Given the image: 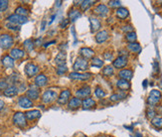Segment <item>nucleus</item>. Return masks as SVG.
<instances>
[{
	"instance_id": "nucleus-18",
	"label": "nucleus",
	"mask_w": 162,
	"mask_h": 137,
	"mask_svg": "<svg viewBox=\"0 0 162 137\" xmlns=\"http://www.w3.org/2000/svg\"><path fill=\"white\" fill-rule=\"evenodd\" d=\"M90 32L92 33H95L102 27V23L95 17H93V16L90 17Z\"/></svg>"
},
{
	"instance_id": "nucleus-10",
	"label": "nucleus",
	"mask_w": 162,
	"mask_h": 137,
	"mask_svg": "<svg viewBox=\"0 0 162 137\" xmlns=\"http://www.w3.org/2000/svg\"><path fill=\"white\" fill-rule=\"evenodd\" d=\"M26 95L29 99L31 100H36L39 98V95H40V90H39V88L36 87L35 84L33 85H30L29 89H27L26 91Z\"/></svg>"
},
{
	"instance_id": "nucleus-14",
	"label": "nucleus",
	"mask_w": 162,
	"mask_h": 137,
	"mask_svg": "<svg viewBox=\"0 0 162 137\" xmlns=\"http://www.w3.org/2000/svg\"><path fill=\"white\" fill-rule=\"evenodd\" d=\"M48 78L47 75H45L44 74H40L38 75L36 78H35V85L38 88H43V87H46V85L48 84Z\"/></svg>"
},
{
	"instance_id": "nucleus-37",
	"label": "nucleus",
	"mask_w": 162,
	"mask_h": 137,
	"mask_svg": "<svg viewBox=\"0 0 162 137\" xmlns=\"http://www.w3.org/2000/svg\"><path fill=\"white\" fill-rule=\"evenodd\" d=\"M125 39H126V41H127L130 44V43H134L136 41V39H137V36H136V33L135 32H130V33H127V34L125 35Z\"/></svg>"
},
{
	"instance_id": "nucleus-50",
	"label": "nucleus",
	"mask_w": 162,
	"mask_h": 137,
	"mask_svg": "<svg viewBox=\"0 0 162 137\" xmlns=\"http://www.w3.org/2000/svg\"><path fill=\"white\" fill-rule=\"evenodd\" d=\"M56 43V41H55V40H54V41H51V42H48V44H44L43 46H44V47L45 48H46V47H48V46H50V45H54Z\"/></svg>"
},
{
	"instance_id": "nucleus-36",
	"label": "nucleus",
	"mask_w": 162,
	"mask_h": 137,
	"mask_svg": "<svg viewBox=\"0 0 162 137\" xmlns=\"http://www.w3.org/2000/svg\"><path fill=\"white\" fill-rule=\"evenodd\" d=\"M124 98H125V94H123V93H120V94H113L110 95L109 100L113 101V103H116V101H118V100L123 99Z\"/></svg>"
},
{
	"instance_id": "nucleus-56",
	"label": "nucleus",
	"mask_w": 162,
	"mask_h": 137,
	"mask_svg": "<svg viewBox=\"0 0 162 137\" xmlns=\"http://www.w3.org/2000/svg\"><path fill=\"white\" fill-rule=\"evenodd\" d=\"M146 85H147V80H145L144 82H143V87H144V88H146Z\"/></svg>"
},
{
	"instance_id": "nucleus-39",
	"label": "nucleus",
	"mask_w": 162,
	"mask_h": 137,
	"mask_svg": "<svg viewBox=\"0 0 162 137\" xmlns=\"http://www.w3.org/2000/svg\"><path fill=\"white\" fill-rule=\"evenodd\" d=\"M146 116H147L148 119H151V120L156 116V111L152 106H150V107L147 109V111H146Z\"/></svg>"
},
{
	"instance_id": "nucleus-27",
	"label": "nucleus",
	"mask_w": 162,
	"mask_h": 137,
	"mask_svg": "<svg viewBox=\"0 0 162 137\" xmlns=\"http://www.w3.org/2000/svg\"><path fill=\"white\" fill-rule=\"evenodd\" d=\"M66 59H67V53H66L65 51H61V52L56 56L55 63L58 64V66L66 65Z\"/></svg>"
},
{
	"instance_id": "nucleus-30",
	"label": "nucleus",
	"mask_w": 162,
	"mask_h": 137,
	"mask_svg": "<svg viewBox=\"0 0 162 137\" xmlns=\"http://www.w3.org/2000/svg\"><path fill=\"white\" fill-rule=\"evenodd\" d=\"M127 49L130 51V52H132V53H136V54H138L141 52V46L138 44V43H130L127 45Z\"/></svg>"
},
{
	"instance_id": "nucleus-44",
	"label": "nucleus",
	"mask_w": 162,
	"mask_h": 137,
	"mask_svg": "<svg viewBox=\"0 0 162 137\" xmlns=\"http://www.w3.org/2000/svg\"><path fill=\"white\" fill-rule=\"evenodd\" d=\"M109 6L111 8H119V7H121V2L116 1V0H113V1L109 2Z\"/></svg>"
},
{
	"instance_id": "nucleus-45",
	"label": "nucleus",
	"mask_w": 162,
	"mask_h": 137,
	"mask_svg": "<svg viewBox=\"0 0 162 137\" xmlns=\"http://www.w3.org/2000/svg\"><path fill=\"white\" fill-rule=\"evenodd\" d=\"M6 27L10 30H13V31H18V30H20L19 26H17V25H14L12 23H9V22L6 24Z\"/></svg>"
},
{
	"instance_id": "nucleus-20",
	"label": "nucleus",
	"mask_w": 162,
	"mask_h": 137,
	"mask_svg": "<svg viewBox=\"0 0 162 137\" xmlns=\"http://www.w3.org/2000/svg\"><path fill=\"white\" fill-rule=\"evenodd\" d=\"M1 63L5 69H11L14 67V60L10 57V55H5L1 59Z\"/></svg>"
},
{
	"instance_id": "nucleus-15",
	"label": "nucleus",
	"mask_w": 162,
	"mask_h": 137,
	"mask_svg": "<svg viewBox=\"0 0 162 137\" xmlns=\"http://www.w3.org/2000/svg\"><path fill=\"white\" fill-rule=\"evenodd\" d=\"M127 58L125 57H118L116 58L115 60H113V67L115 68V69H123L124 67H126V65H127Z\"/></svg>"
},
{
	"instance_id": "nucleus-13",
	"label": "nucleus",
	"mask_w": 162,
	"mask_h": 137,
	"mask_svg": "<svg viewBox=\"0 0 162 137\" xmlns=\"http://www.w3.org/2000/svg\"><path fill=\"white\" fill-rule=\"evenodd\" d=\"M109 12V9L105 4H99L97 7L94 9V13L99 15L100 17H105Z\"/></svg>"
},
{
	"instance_id": "nucleus-17",
	"label": "nucleus",
	"mask_w": 162,
	"mask_h": 137,
	"mask_svg": "<svg viewBox=\"0 0 162 137\" xmlns=\"http://www.w3.org/2000/svg\"><path fill=\"white\" fill-rule=\"evenodd\" d=\"M19 93V89L17 85L12 84V85H9V87L3 90V94L7 98H13V96L17 95Z\"/></svg>"
},
{
	"instance_id": "nucleus-54",
	"label": "nucleus",
	"mask_w": 162,
	"mask_h": 137,
	"mask_svg": "<svg viewBox=\"0 0 162 137\" xmlns=\"http://www.w3.org/2000/svg\"><path fill=\"white\" fill-rule=\"evenodd\" d=\"M56 3H57V4H56V6H60V5H62V1H57V2H56Z\"/></svg>"
},
{
	"instance_id": "nucleus-57",
	"label": "nucleus",
	"mask_w": 162,
	"mask_h": 137,
	"mask_svg": "<svg viewBox=\"0 0 162 137\" xmlns=\"http://www.w3.org/2000/svg\"><path fill=\"white\" fill-rule=\"evenodd\" d=\"M100 137H108V136H104V135H103V136H100Z\"/></svg>"
},
{
	"instance_id": "nucleus-6",
	"label": "nucleus",
	"mask_w": 162,
	"mask_h": 137,
	"mask_svg": "<svg viewBox=\"0 0 162 137\" xmlns=\"http://www.w3.org/2000/svg\"><path fill=\"white\" fill-rule=\"evenodd\" d=\"M8 22L9 23H12L14 25H17V26H20V25H23V24H26L28 22V19L27 17H24V16H20V15L17 14H12L7 18Z\"/></svg>"
},
{
	"instance_id": "nucleus-9",
	"label": "nucleus",
	"mask_w": 162,
	"mask_h": 137,
	"mask_svg": "<svg viewBox=\"0 0 162 137\" xmlns=\"http://www.w3.org/2000/svg\"><path fill=\"white\" fill-rule=\"evenodd\" d=\"M24 72L26 74V75L28 78H32L34 75H36L39 72V67L37 65H35L33 63H28L26 66H25Z\"/></svg>"
},
{
	"instance_id": "nucleus-16",
	"label": "nucleus",
	"mask_w": 162,
	"mask_h": 137,
	"mask_svg": "<svg viewBox=\"0 0 162 137\" xmlns=\"http://www.w3.org/2000/svg\"><path fill=\"white\" fill-rule=\"evenodd\" d=\"M18 105L22 108H31L33 106V101L27 96H20L18 98Z\"/></svg>"
},
{
	"instance_id": "nucleus-51",
	"label": "nucleus",
	"mask_w": 162,
	"mask_h": 137,
	"mask_svg": "<svg viewBox=\"0 0 162 137\" xmlns=\"http://www.w3.org/2000/svg\"><path fill=\"white\" fill-rule=\"evenodd\" d=\"M4 105H5V103H4V101L2 100V99H0V110H1L3 107H4Z\"/></svg>"
},
{
	"instance_id": "nucleus-46",
	"label": "nucleus",
	"mask_w": 162,
	"mask_h": 137,
	"mask_svg": "<svg viewBox=\"0 0 162 137\" xmlns=\"http://www.w3.org/2000/svg\"><path fill=\"white\" fill-rule=\"evenodd\" d=\"M104 58L107 60V61H113V53L111 52H105L104 54Z\"/></svg>"
},
{
	"instance_id": "nucleus-11",
	"label": "nucleus",
	"mask_w": 162,
	"mask_h": 137,
	"mask_svg": "<svg viewBox=\"0 0 162 137\" xmlns=\"http://www.w3.org/2000/svg\"><path fill=\"white\" fill-rule=\"evenodd\" d=\"M80 55H81V57H82L83 59L89 61V60H92L93 58H95V51L93 49L85 47V48H81Z\"/></svg>"
},
{
	"instance_id": "nucleus-12",
	"label": "nucleus",
	"mask_w": 162,
	"mask_h": 137,
	"mask_svg": "<svg viewBox=\"0 0 162 137\" xmlns=\"http://www.w3.org/2000/svg\"><path fill=\"white\" fill-rule=\"evenodd\" d=\"M71 99V90L70 89H64L62 93L60 94L59 98H57L58 103L61 105H64Z\"/></svg>"
},
{
	"instance_id": "nucleus-48",
	"label": "nucleus",
	"mask_w": 162,
	"mask_h": 137,
	"mask_svg": "<svg viewBox=\"0 0 162 137\" xmlns=\"http://www.w3.org/2000/svg\"><path fill=\"white\" fill-rule=\"evenodd\" d=\"M68 25H69V19H63L62 21L60 22V26H61V28H63V29H65L66 27H68Z\"/></svg>"
},
{
	"instance_id": "nucleus-8",
	"label": "nucleus",
	"mask_w": 162,
	"mask_h": 137,
	"mask_svg": "<svg viewBox=\"0 0 162 137\" xmlns=\"http://www.w3.org/2000/svg\"><path fill=\"white\" fill-rule=\"evenodd\" d=\"M90 94H92V89H90V87H89V85L86 84L76 91V98H78L80 99H82V98L85 99V98H89Z\"/></svg>"
},
{
	"instance_id": "nucleus-24",
	"label": "nucleus",
	"mask_w": 162,
	"mask_h": 137,
	"mask_svg": "<svg viewBox=\"0 0 162 137\" xmlns=\"http://www.w3.org/2000/svg\"><path fill=\"white\" fill-rule=\"evenodd\" d=\"M95 105H97V103L92 98H87L84 100H82V106L84 109H92Z\"/></svg>"
},
{
	"instance_id": "nucleus-49",
	"label": "nucleus",
	"mask_w": 162,
	"mask_h": 137,
	"mask_svg": "<svg viewBox=\"0 0 162 137\" xmlns=\"http://www.w3.org/2000/svg\"><path fill=\"white\" fill-rule=\"evenodd\" d=\"M118 55H119V57H125V58H127L128 57V52H127V51H125V50H120Z\"/></svg>"
},
{
	"instance_id": "nucleus-5",
	"label": "nucleus",
	"mask_w": 162,
	"mask_h": 137,
	"mask_svg": "<svg viewBox=\"0 0 162 137\" xmlns=\"http://www.w3.org/2000/svg\"><path fill=\"white\" fill-rule=\"evenodd\" d=\"M57 93L55 90L52 89H48L42 94V103L47 104V103H51L53 101L57 99Z\"/></svg>"
},
{
	"instance_id": "nucleus-31",
	"label": "nucleus",
	"mask_w": 162,
	"mask_h": 137,
	"mask_svg": "<svg viewBox=\"0 0 162 137\" xmlns=\"http://www.w3.org/2000/svg\"><path fill=\"white\" fill-rule=\"evenodd\" d=\"M24 48L25 50L27 51V52H32V51L34 50V47H35V44H34V41L32 39H27V40H25L24 43Z\"/></svg>"
},
{
	"instance_id": "nucleus-1",
	"label": "nucleus",
	"mask_w": 162,
	"mask_h": 137,
	"mask_svg": "<svg viewBox=\"0 0 162 137\" xmlns=\"http://www.w3.org/2000/svg\"><path fill=\"white\" fill-rule=\"evenodd\" d=\"M14 44V39L9 34H2L0 36V47L2 49H10Z\"/></svg>"
},
{
	"instance_id": "nucleus-42",
	"label": "nucleus",
	"mask_w": 162,
	"mask_h": 137,
	"mask_svg": "<svg viewBox=\"0 0 162 137\" xmlns=\"http://www.w3.org/2000/svg\"><path fill=\"white\" fill-rule=\"evenodd\" d=\"M9 5L8 0H0V12H4L6 11Z\"/></svg>"
},
{
	"instance_id": "nucleus-32",
	"label": "nucleus",
	"mask_w": 162,
	"mask_h": 137,
	"mask_svg": "<svg viewBox=\"0 0 162 137\" xmlns=\"http://www.w3.org/2000/svg\"><path fill=\"white\" fill-rule=\"evenodd\" d=\"M114 74V69L113 66H105L103 70V75L104 77H113Z\"/></svg>"
},
{
	"instance_id": "nucleus-41",
	"label": "nucleus",
	"mask_w": 162,
	"mask_h": 137,
	"mask_svg": "<svg viewBox=\"0 0 162 137\" xmlns=\"http://www.w3.org/2000/svg\"><path fill=\"white\" fill-rule=\"evenodd\" d=\"M67 72H68V68H67V66L66 65H61V66H58L57 67V74L58 75H62Z\"/></svg>"
},
{
	"instance_id": "nucleus-7",
	"label": "nucleus",
	"mask_w": 162,
	"mask_h": 137,
	"mask_svg": "<svg viewBox=\"0 0 162 137\" xmlns=\"http://www.w3.org/2000/svg\"><path fill=\"white\" fill-rule=\"evenodd\" d=\"M92 74L90 73H78V72H72L69 74V78L71 80H88L92 78Z\"/></svg>"
},
{
	"instance_id": "nucleus-3",
	"label": "nucleus",
	"mask_w": 162,
	"mask_h": 137,
	"mask_svg": "<svg viewBox=\"0 0 162 137\" xmlns=\"http://www.w3.org/2000/svg\"><path fill=\"white\" fill-rule=\"evenodd\" d=\"M13 123L18 126V127H25L27 125V120H26V116H25V113L23 112H16L13 115Z\"/></svg>"
},
{
	"instance_id": "nucleus-43",
	"label": "nucleus",
	"mask_w": 162,
	"mask_h": 137,
	"mask_svg": "<svg viewBox=\"0 0 162 137\" xmlns=\"http://www.w3.org/2000/svg\"><path fill=\"white\" fill-rule=\"evenodd\" d=\"M9 87V83L6 79H1L0 80V90H4Z\"/></svg>"
},
{
	"instance_id": "nucleus-28",
	"label": "nucleus",
	"mask_w": 162,
	"mask_h": 137,
	"mask_svg": "<svg viewBox=\"0 0 162 137\" xmlns=\"http://www.w3.org/2000/svg\"><path fill=\"white\" fill-rule=\"evenodd\" d=\"M81 105H82V99H80L78 98H72L69 100L68 107L70 109H78Z\"/></svg>"
},
{
	"instance_id": "nucleus-52",
	"label": "nucleus",
	"mask_w": 162,
	"mask_h": 137,
	"mask_svg": "<svg viewBox=\"0 0 162 137\" xmlns=\"http://www.w3.org/2000/svg\"><path fill=\"white\" fill-rule=\"evenodd\" d=\"M81 4H82V1H74L75 6H81Z\"/></svg>"
},
{
	"instance_id": "nucleus-34",
	"label": "nucleus",
	"mask_w": 162,
	"mask_h": 137,
	"mask_svg": "<svg viewBox=\"0 0 162 137\" xmlns=\"http://www.w3.org/2000/svg\"><path fill=\"white\" fill-rule=\"evenodd\" d=\"M90 65H92V67H95V68H102V67H104V61L100 60V58L95 57L92 59Z\"/></svg>"
},
{
	"instance_id": "nucleus-33",
	"label": "nucleus",
	"mask_w": 162,
	"mask_h": 137,
	"mask_svg": "<svg viewBox=\"0 0 162 137\" xmlns=\"http://www.w3.org/2000/svg\"><path fill=\"white\" fill-rule=\"evenodd\" d=\"M151 124H152L155 128L162 129V117L161 116H155V117L151 120Z\"/></svg>"
},
{
	"instance_id": "nucleus-2",
	"label": "nucleus",
	"mask_w": 162,
	"mask_h": 137,
	"mask_svg": "<svg viewBox=\"0 0 162 137\" xmlns=\"http://www.w3.org/2000/svg\"><path fill=\"white\" fill-rule=\"evenodd\" d=\"M73 69L75 70V72H78V73L85 72V71H87L89 69V62L83 58H78L74 63Z\"/></svg>"
},
{
	"instance_id": "nucleus-21",
	"label": "nucleus",
	"mask_w": 162,
	"mask_h": 137,
	"mask_svg": "<svg viewBox=\"0 0 162 137\" xmlns=\"http://www.w3.org/2000/svg\"><path fill=\"white\" fill-rule=\"evenodd\" d=\"M118 77L120 78V80H128L129 82L133 77V72L131 70H128V69L121 70L118 73Z\"/></svg>"
},
{
	"instance_id": "nucleus-23",
	"label": "nucleus",
	"mask_w": 162,
	"mask_h": 137,
	"mask_svg": "<svg viewBox=\"0 0 162 137\" xmlns=\"http://www.w3.org/2000/svg\"><path fill=\"white\" fill-rule=\"evenodd\" d=\"M24 55H25V52L19 48H13L11 51H10V57H11L13 60L22 59L24 57Z\"/></svg>"
},
{
	"instance_id": "nucleus-40",
	"label": "nucleus",
	"mask_w": 162,
	"mask_h": 137,
	"mask_svg": "<svg viewBox=\"0 0 162 137\" xmlns=\"http://www.w3.org/2000/svg\"><path fill=\"white\" fill-rule=\"evenodd\" d=\"M95 96H97V98H104L105 96V93L104 91V89L100 88V87H97L95 88Z\"/></svg>"
},
{
	"instance_id": "nucleus-25",
	"label": "nucleus",
	"mask_w": 162,
	"mask_h": 137,
	"mask_svg": "<svg viewBox=\"0 0 162 137\" xmlns=\"http://www.w3.org/2000/svg\"><path fill=\"white\" fill-rule=\"evenodd\" d=\"M25 116H26V119L28 120H35L41 116V112H40V110L38 109H32V110L26 111Z\"/></svg>"
},
{
	"instance_id": "nucleus-58",
	"label": "nucleus",
	"mask_w": 162,
	"mask_h": 137,
	"mask_svg": "<svg viewBox=\"0 0 162 137\" xmlns=\"http://www.w3.org/2000/svg\"><path fill=\"white\" fill-rule=\"evenodd\" d=\"M82 137H87V136H82Z\"/></svg>"
},
{
	"instance_id": "nucleus-26",
	"label": "nucleus",
	"mask_w": 162,
	"mask_h": 137,
	"mask_svg": "<svg viewBox=\"0 0 162 137\" xmlns=\"http://www.w3.org/2000/svg\"><path fill=\"white\" fill-rule=\"evenodd\" d=\"M115 15H116V17L119 18L120 20H125L126 18L128 17L129 12H128V10L126 9V8H124V7H119V8L116 9Z\"/></svg>"
},
{
	"instance_id": "nucleus-53",
	"label": "nucleus",
	"mask_w": 162,
	"mask_h": 137,
	"mask_svg": "<svg viewBox=\"0 0 162 137\" xmlns=\"http://www.w3.org/2000/svg\"><path fill=\"white\" fill-rule=\"evenodd\" d=\"M44 25H46V21H43V22H42V28H41V31H44V29H45Z\"/></svg>"
},
{
	"instance_id": "nucleus-4",
	"label": "nucleus",
	"mask_w": 162,
	"mask_h": 137,
	"mask_svg": "<svg viewBox=\"0 0 162 137\" xmlns=\"http://www.w3.org/2000/svg\"><path fill=\"white\" fill-rule=\"evenodd\" d=\"M161 99V93L157 89H152L150 91V94L148 95V98H147V103L149 105L153 106L156 105Z\"/></svg>"
},
{
	"instance_id": "nucleus-35",
	"label": "nucleus",
	"mask_w": 162,
	"mask_h": 137,
	"mask_svg": "<svg viewBox=\"0 0 162 137\" xmlns=\"http://www.w3.org/2000/svg\"><path fill=\"white\" fill-rule=\"evenodd\" d=\"M95 3V1H92V0H85V1H82V4H81V9L83 11H87V10L94 5Z\"/></svg>"
},
{
	"instance_id": "nucleus-38",
	"label": "nucleus",
	"mask_w": 162,
	"mask_h": 137,
	"mask_svg": "<svg viewBox=\"0 0 162 137\" xmlns=\"http://www.w3.org/2000/svg\"><path fill=\"white\" fill-rule=\"evenodd\" d=\"M15 11H16V13H15V14L20 15V16L27 17V15H28V10L25 7H23V6H18Z\"/></svg>"
},
{
	"instance_id": "nucleus-22",
	"label": "nucleus",
	"mask_w": 162,
	"mask_h": 137,
	"mask_svg": "<svg viewBox=\"0 0 162 137\" xmlns=\"http://www.w3.org/2000/svg\"><path fill=\"white\" fill-rule=\"evenodd\" d=\"M81 17H82V13L78 9H71L68 12V18L71 22H75L76 20H78Z\"/></svg>"
},
{
	"instance_id": "nucleus-47",
	"label": "nucleus",
	"mask_w": 162,
	"mask_h": 137,
	"mask_svg": "<svg viewBox=\"0 0 162 137\" xmlns=\"http://www.w3.org/2000/svg\"><path fill=\"white\" fill-rule=\"evenodd\" d=\"M121 30L127 34V33H130V32H133V27L130 26V25H126V26H123V28H121Z\"/></svg>"
},
{
	"instance_id": "nucleus-55",
	"label": "nucleus",
	"mask_w": 162,
	"mask_h": 137,
	"mask_svg": "<svg viewBox=\"0 0 162 137\" xmlns=\"http://www.w3.org/2000/svg\"><path fill=\"white\" fill-rule=\"evenodd\" d=\"M135 136H136V137H142V135H141L139 132H136V133H135Z\"/></svg>"
},
{
	"instance_id": "nucleus-19",
	"label": "nucleus",
	"mask_w": 162,
	"mask_h": 137,
	"mask_svg": "<svg viewBox=\"0 0 162 137\" xmlns=\"http://www.w3.org/2000/svg\"><path fill=\"white\" fill-rule=\"evenodd\" d=\"M109 37V35L107 30H102V31L98 32L97 35H95V41H97L98 44H103L107 41Z\"/></svg>"
},
{
	"instance_id": "nucleus-29",
	"label": "nucleus",
	"mask_w": 162,
	"mask_h": 137,
	"mask_svg": "<svg viewBox=\"0 0 162 137\" xmlns=\"http://www.w3.org/2000/svg\"><path fill=\"white\" fill-rule=\"evenodd\" d=\"M116 87H118V89H119L120 90L126 91L130 89V83L128 80H118V82H116Z\"/></svg>"
}]
</instances>
